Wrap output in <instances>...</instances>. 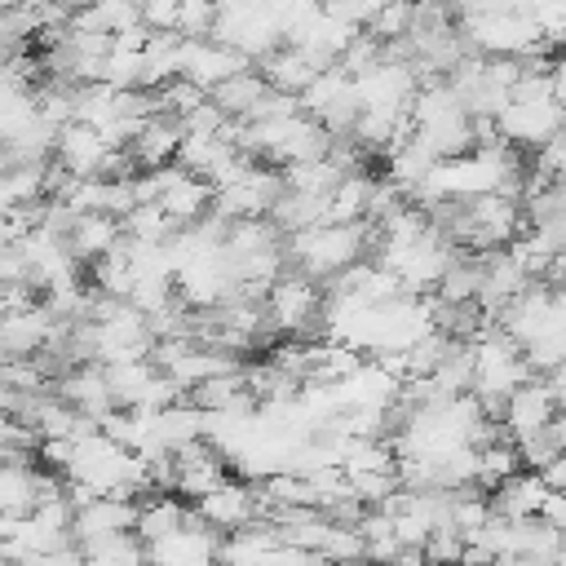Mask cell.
<instances>
[{
  "label": "cell",
  "instance_id": "cell-7",
  "mask_svg": "<svg viewBox=\"0 0 566 566\" xmlns=\"http://www.w3.org/2000/svg\"><path fill=\"white\" fill-rule=\"evenodd\" d=\"M562 119H566V106H562L557 97H513V102L495 115L500 133H504L517 150H539V146L562 128Z\"/></svg>",
  "mask_w": 566,
  "mask_h": 566
},
{
  "label": "cell",
  "instance_id": "cell-14",
  "mask_svg": "<svg viewBox=\"0 0 566 566\" xmlns=\"http://www.w3.org/2000/svg\"><path fill=\"white\" fill-rule=\"evenodd\" d=\"M53 332H57V314H53L44 301H35V305H27V310L0 314V349H4V358L40 354Z\"/></svg>",
  "mask_w": 566,
  "mask_h": 566
},
{
  "label": "cell",
  "instance_id": "cell-40",
  "mask_svg": "<svg viewBox=\"0 0 566 566\" xmlns=\"http://www.w3.org/2000/svg\"><path fill=\"white\" fill-rule=\"evenodd\" d=\"M535 168H539L544 177H566V119H562V128L535 150Z\"/></svg>",
  "mask_w": 566,
  "mask_h": 566
},
{
  "label": "cell",
  "instance_id": "cell-16",
  "mask_svg": "<svg viewBox=\"0 0 566 566\" xmlns=\"http://www.w3.org/2000/svg\"><path fill=\"white\" fill-rule=\"evenodd\" d=\"M106 155H111V142H106L102 128H93V124H84V119L62 124L57 146H53V159H57L62 168H71L75 177H102Z\"/></svg>",
  "mask_w": 566,
  "mask_h": 566
},
{
  "label": "cell",
  "instance_id": "cell-13",
  "mask_svg": "<svg viewBox=\"0 0 566 566\" xmlns=\"http://www.w3.org/2000/svg\"><path fill=\"white\" fill-rule=\"evenodd\" d=\"M243 66H252V57H243L234 44H226V40H217V35H190V40H186V71H181V75H190V80L203 84L208 93H212L217 84H226L230 75H239Z\"/></svg>",
  "mask_w": 566,
  "mask_h": 566
},
{
  "label": "cell",
  "instance_id": "cell-29",
  "mask_svg": "<svg viewBox=\"0 0 566 566\" xmlns=\"http://www.w3.org/2000/svg\"><path fill=\"white\" fill-rule=\"evenodd\" d=\"M0 199H4V208L49 199V159L9 164V168H4V177H0Z\"/></svg>",
  "mask_w": 566,
  "mask_h": 566
},
{
  "label": "cell",
  "instance_id": "cell-21",
  "mask_svg": "<svg viewBox=\"0 0 566 566\" xmlns=\"http://www.w3.org/2000/svg\"><path fill=\"white\" fill-rule=\"evenodd\" d=\"M181 137H186V124H181L177 115L155 111L128 146H133V155H137V164H142V168H159V164H172V159H177Z\"/></svg>",
  "mask_w": 566,
  "mask_h": 566
},
{
  "label": "cell",
  "instance_id": "cell-5",
  "mask_svg": "<svg viewBox=\"0 0 566 566\" xmlns=\"http://www.w3.org/2000/svg\"><path fill=\"white\" fill-rule=\"evenodd\" d=\"M301 106H305L332 137L354 133V119H358V111H363L358 84H354V75H349L340 62L323 66V71L310 80V88L301 93Z\"/></svg>",
  "mask_w": 566,
  "mask_h": 566
},
{
  "label": "cell",
  "instance_id": "cell-35",
  "mask_svg": "<svg viewBox=\"0 0 566 566\" xmlns=\"http://www.w3.org/2000/svg\"><path fill=\"white\" fill-rule=\"evenodd\" d=\"M124 234L146 239V243H168V239L177 234V221L164 212V203H137V208L124 217Z\"/></svg>",
  "mask_w": 566,
  "mask_h": 566
},
{
  "label": "cell",
  "instance_id": "cell-33",
  "mask_svg": "<svg viewBox=\"0 0 566 566\" xmlns=\"http://www.w3.org/2000/svg\"><path fill=\"white\" fill-rule=\"evenodd\" d=\"M80 553L84 562H142L146 557V539L137 531H111V535H93V539H80Z\"/></svg>",
  "mask_w": 566,
  "mask_h": 566
},
{
  "label": "cell",
  "instance_id": "cell-4",
  "mask_svg": "<svg viewBox=\"0 0 566 566\" xmlns=\"http://www.w3.org/2000/svg\"><path fill=\"white\" fill-rule=\"evenodd\" d=\"M455 22H460L464 40L486 57H500V53L522 57L535 40H544V31L535 27V18L526 9H460Z\"/></svg>",
  "mask_w": 566,
  "mask_h": 566
},
{
  "label": "cell",
  "instance_id": "cell-31",
  "mask_svg": "<svg viewBox=\"0 0 566 566\" xmlns=\"http://www.w3.org/2000/svg\"><path fill=\"white\" fill-rule=\"evenodd\" d=\"M270 217L279 221V230H283V234H296V230H305V226L327 221V195H310V190L287 186Z\"/></svg>",
  "mask_w": 566,
  "mask_h": 566
},
{
  "label": "cell",
  "instance_id": "cell-25",
  "mask_svg": "<svg viewBox=\"0 0 566 566\" xmlns=\"http://www.w3.org/2000/svg\"><path fill=\"white\" fill-rule=\"evenodd\" d=\"M119 239H124V217H115V212H80L66 243L75 248L80 261H97V256H106Z\"/></svg>",
  "mask_w": 566,
  "mask_h": 566
},
{
  "label": "cell",
  "instance_id": "cell-9",
  "mask_svg": "<svg viewBox=\"0 0 566 566\" xmlns=\"http://www.w3.org/2000/svg\"><path fill=\"white\" fill-rule=\"evenodd\" d=\"M557 411H562V402H557V394H553L548 376H531L526 385H517V389L504 398L500 420H504L509 438H513V442H522V438H531V433H544V429L553 424V416H557Z\"/></svg>",
  "mask_w": 566,
  "mask_h": 566
},
{
  "label": "cell",
  "instance_id": "cell-26",
  "mask_svg": "<svg viewBox=\"0 0 566 566\" xmlns=\"http://www.w3.org/2000/svg\"><path fill=\"white\" fill-rule=\"evenodd\" d=\"M40 504V464L35 460H4L0 469V513L22 517Z\"/></svg>",
  "mask_w": 566,
  "mask_h": 566
},
{
  "label": "cell",
  "instance_id": "cell-34",
  "mask_svg": "<svg viewBox=\"0 0 566 566\" xmlns=\"http://www.w3.org/2000/svg\"><path fill=\"white\" fill-rule=\"evenodd\" d=\"M283 172H287V186L310 190V195H332V190H336V181L345 177V168H340L332 155H318V159H296V164H287Z\"/></svg>",
  "mask_w": 566,
  "mask_h": 566
},
{
  "label": "cell",
  "instance_id": "cell-1",
  "mask_svg": "<svg viewBox=\"0 0 566 566\" xmlns=\"http://www.w3.org/2000/svg\"><path fill=\"white\" fill-rule=\"evenodd\" d=\"M376 221H318L305 226L296 234H287V261H296L305 274L314 279H332L340 270H349L354 261H363V252L376 243Z\"/></svg>",
  "mask_w": 566,
  "mask_h": 566
},
{
  "label": "cell",
  "instance_id": "cell-22",
  "mask_svg": "<svg viewBox=\"0 0 566 566\" xmlns=\"http://www.w3.org/2000/svg\"><path fill=\"white\" fill-rule=\"evenodd\" d=\"M438 159H442V155H438L420 133H411L407 142H398V146L385 155V172H389V177H394V181L416 199V190L429 181V172L438 168Z\"/></svg>",
  "mask_w": 566,
  "mask_h": 566
},
{
  "label": "cell",
  "instance_id": "cell-17",
  "mask_svg": "<svg viewBox=\"0 0 566 566\" xmlns=\"http://www.w3.org/2000/svg\"><path fill=\"white\" fill-rule=\"evenodd\" d=\"M53 389H57L71 407H80L84 416H93V420H102L111 407H119V402H115V389H111V371H106V363H97V358H88V363L71 367L66 376H57Z\"/></svg>",
  "mask_w": 566,
  "mask_h": 566
},
{
  "label": "cell",
  "instance_id": "cell-38",
  "mask_svg": "<svg viewBox=\"0 0 566 566\" xmlns=\"http://www.w3.org/2000/svg\"><path fill=\"white\" fill-rule=\"evenodd\" d=\"M531 18L562 49V35H566V0H531Z\"/></svg>",
  "mask_w": 566,
  "mask_h": 566
},
{
  "label": "cell",
  "instance_id": "cell-37",
  "mask_svg": "<svg viewBox=\"0 0 566 566\" xmlns=\"http://www.w3.org/2000/svg\"><path fill=\"white\" fill-rule=\"evenodd\" d=\"M411 22H416V0H389V4L371 18L367 31H376L380 40H402V35L411 31Z\"/></svg>",
  "mask_w": 566,
  "mask_h": 566
},
{
  "label": "cell",
  "instance_id": "cell-45",
  "mask_svg": "<svg viewBox=\"0 0 566 566\" xmlns=\"http://www.w3.org/2000/svg\"><path fill=\"white\" fill-rule=\"evenodd\" d=\"M548 376V385H553V394H557V402L566 407V363H557L553 371H544Z\"/></svg>",
  "mask_w": 566,
  "mask_h": 566
},
{
  "label": "cell",
  "instance_id": "cell-30",
  "mask_svg": "<svg viewBox=\"0 0 566 566\" xmlns=\"http://www.w3.org/2000/svg\"><path fill=\"white\" fill-rule=\"evenodd\" d=\"M371 172L358 168V172H345L336 181V190L327 195V221H363L367 208H371Z\"/></svg>",
  "mask_w": 566,
  "mask_h": 566
},
{
  "label": "cell",
  "instance_id": "cell-43",
  "mask_svg": "<svg viewBox=\"0 0 566 566\" xmlns=\"http://www.w3.org/2000/svg\"><path fill=\"white\" fill-rule=\"evenodd\" d=\"M539 473H544V482H548L553 491H566V451H557L548 464H539Z\"/></svg>",
  "mask_w": 566,
  "mask_h": 566
},
{
  "label": "cell",
  "instance_id": "cell-24",
  "mask_svg": "<svg viewBox=\"0 0 566 566\" xmlns=\"http://www.w3.org/2000/svg\"><path fill=\"white\" fill-rule=\"evenodd\" d=\"M190 522H199V509H195V504H186V500H181V491H164V495L142 500L137 535L150 544V539L172 535V531H181V526H190Z\"/></svg>",
  "mask_w": 566,
  "mask_h": 566
},
{
  "label": "cell",
  "instance_id": "cell-36",
  "mask_svg": "<svg viewBox=\"0 0 566 566\" xmlns=\"http://www.w3.org/2000/svg\"><path fill=\"white\" fill-rule=\"evenodd\" d=\"M203 97H208V88H203V84H195L190 75H172L168 84H159V88H155V106H159L164 115H177V119H186Z\"/></svg>",
  "mask_w": 566,
  "mask_h": 566
},
{
  "label": "cell",
  "instance_id": "cell-11",
  "mask_svg": "<svg viewBox=\"0 0 566 566\" xmlns=\"http://www.w3.org/2000/svg\"><path fill=\"white\" fill-rule=\"evenodd\" d=\"M195 509H199V517L208 526H217L226 535V531H239V526H248V522L261 517V491H256V482L226 478L221 486H212L208 495H199Z\"/></svg>",
  "mask_w": 566,
  "mask_h": 566
},
{
  "label": "cell",
  "instance_id": "cell-44",
  "mask_svg": "<svg viewBox=\"0 0 566 566\" xmlns=\"http://www.w3.org/2000/svg\"><path fill=\"white\" fill-rule=\"evenodd\" d=\"M548 80H553V97L566 106V49L553 57V66H548Z\"/></svg>",
  "mask_w": 566,
  "mask_h": 566
},
{
  "label": "cell",
  "instance_id": "cell-10",
  "mask_svg": "<svg viewBox=\"0 0 566 566\" xmlns=\"http://www.w3.org/2000/svg\"><path fill=\"white\" fill-rule=\"evenodd\" d=\"M522 349L535 340V336H544L553 323H562V310H557V292H548L544 283H531L526 292H517L504 310H500V318H495Z\"/></svg>",
  "mask_w": 566,
  "mask_h": 566
},
{
  "label": "cell",
  "instance_id": "cell-39",
  "mask_svg": "<svg viewBox=\"0 0 566 566\" xmlns=\"http://www.w3.org/2000/svg\"><path fill=\"white\" fill-rule=\"evenodd\" d=\"M181 124H186V133H221V128L230 124V115H226V111H221V102L208 93V97H203V102H199Z\"/></svg>",
  "mask_w": 566,
  "mask_h": 566
},
{
  "label": "cell",
  "instance_id": "cell-23",
  "mask_svg": "<svg viewBox=\"0 0 566 566\" xmlns=\"http://www.w3.org/2000/svg\"><path fill=\"white\" fill-rule=\"evenodd\" d=\"M256 66L265 71V80H270L274 88L296 93V97H301V93L310 88V80L323 71V66H318V62H314V57H310L301 44H292V40H283V44H279L274 53H265Z\"/></svg>",
  "mask_w": 566,
  "mask_h": 566
},
{
  "label": "cell",
  "instance_id": "cell-41",
  "mask_svg": "<svg viewBox=\"0 0 566 566\" xmlns=\"http://www.w3.org/2000/svg\"><path fill=\"white\" fill-rule=\"evenodd\" d=\"M332 13H340L345 22H354V27H371V18L389 4V0H323Z\"/></svg>",
  "mask_w": 566,
  "mask_h": 566
},
{
  "label": "cell",
  "instance_id": "cell-28",
  "mask_svg": "<svg viewBox=\"0 0 566 566\" xmlns=\"http://www.w3.org/2000/svg\"><path fill=\"white\" fill-rule=\"evenodd\" d=\"M186 40L190 35H181V31H150V40H146V88H159V84H168L172 75H181L186 71Z\"/></svg>",
  "mask_w": 566,
  "mask_h": 566
},
{
  "label": "cell",
  "instance_id": "cell-12",
  "mask_svg": "<svg viewBox=\"0 0 566 566\" xmlns=\"http://www.w3.org/2000/svg\"><path fill=\"white\" fill-rule=\"evenodd\" d=\"M137 517H142V500L137 495H119V491H106V495H93L84 504H75V544L80 539H93V535H111V531H137Z\"/></svg>",
  "mask_w": 566,
  "mask_h": 566
},
{
  "label": "cell",
  "instance_id": "cell-19",
  "mask_svg": "<svg viewBox=\"0 0 566 566\" xmlns=\"http://www.w3.org/2000/svg\"><path fill=\"white\" fill-rule=\"evenodd\" d=\"M358 31H363V27L345 22L340 13H332V9L323 4V13H318L310 27H301V31L292 35V44H301L318 66H332V62L345 57V49H349V40H354Z\"/></svg>",
  "mask_w": 566,
  "mask_h": 566
},
{
  "label": "cell",
  "instance_id": "cell-15",
  "mask_svg": "<svg viewBox=\"0 0 566 566\" xmlns=\"http://www.w3.org/2000/svg\"><path fill=\"white\" fill-rule=\"evenodd\" d=\"M226 451L203 433V438H195V442H186L181 451H177V491L181 495H190V500H199V495H208L212 486H221L230 473H226Z\"/></svg>",
  "mask_w": 566,
  "mask_h": 566
},
{
  "label": "cell",
  "instance_id": "cell-8",
  "mask_svg": "<svg viewBox=\"0 0 566 566\" xmlns=\"http://www.w3.org/2000/svg\"><path fill=\"white\" fill-rule=\"evenodd\" d=\"M354 84H358L363 111H411V97L420 88V75H416L411 62L385 53V62H376L371 71H358Z\"/></svg>",
  "mask_w": 566,
  "mask_h": 566
},
{
  "label": "cell",
  "instance_id": "cell-20",
  "mask_svg": "<svg viewBox=\"0 0 566 566\" xmlns=\"http://www.w3.org/2000/svg\"><path fill=\"white\" fill-rule=\"evenodd\" d=\"M548 482H544V473L539 469H517V473H509L495 491H491V504H495V513H504V517H535L539 509H544V500H548Z\"/></svg>",
  "mask_w": 566,
  "mask_h": 566
},
{
  "label": "cell",
  "instance_id": "cell-27",
  "mask_svg": "<svg viewBox=\"0 0 566 566\" xmlns=\"http://www.w3.org/2000/svg\"><path fill=\"white\" fill-rule=\"evenodd\" d=\"M274 84L265 80V71L261 66H243L239 75H230L226 84H217L212 88V97L221 102V111L226 115H234V119H252V111L265 102V93H270Z\"/></svg>",
  "mask_w": 566,
  "mask_h": 566
},
{
  "label": "cell",
  "instance_id": "cell-18",
  "mask_svg": "<svg viewBox=\"0 0 566 566\" xmlns=\"http://www.w3.org/2000/svg\"><path fill=\"white\" fill-rule=\"evenodd\" d=\"M217 553H221V531L208 526L203 517L146 544V557L150 562H168V566H199V562H212Z\"/></svg>",
  "mask_w": 566,
  "mask_h": 566
},
{
  "label": "cell",
  "instance_id": "cell-3",
  "mask_svg": "<svg viewBox=\"0 0 566 566\" xmlns=\"http://www.w3.org/2000/svg\"><path fill=\"white\" fill-rule=\"evenodd\" d=\"M318 279L305 274L301 265L287 274H279L265 292V314H270V327L283 332V336H323V301H327V287H314Z\"/></svg>",
  "mask_w": 566,
  "mask_h": 566
},
{
  "label": "cell",
  "instance_id": "cell-2",
  "mask_svg": "<svg viewBox=\"0 0 566 566\" xmlns=\"http://www.w3.org/2000/svg\"><path fill=\"white\" fill-rule=\"evenodd\" d=\"M531 376H539V371L531 367L526 349H522L500 323L473 340V394H478L495 416L504 411V398H509L517 385H526Z\"/></svg>",
  "mask_w": 566,
  "mask_h": 566
},
{
  "label": "cell",
  "instance_id": "cell-32",
  "mask_svg": "<svg viewBox=\"0 0 566 566\" xmlns=\"http://www.w3.org/2000/svg\"><path fill=\"white\" fill-rule=\"evenodd\" d=\"M517 469H526V460H522V447L513 438H495V442L478 447V486L482 491H495Z\"/></svg>",
  "mask_w": 566,
  "mask_h": 566
},
{
  "label": "cell",
  "instance_id": "cell-42",
  "mask_svg": "<svg viewBox=\"0 0 566 566\" xmlns=\"http://www.w3.org/2000/svg\"><path fill=\"white\" fill-rule=\"evenodd\" d=\"M562 535H566V491H548V500H544V509H539Z\"/></svg>",
  "mask_w": 566,
  "mask_h": 566
},
{
  "label": "cell",
  "instance_id": "cell-6",
  "mask_svg": "<svg viewBox=\"0 0 566 566\" xmlns=\"http://www.w3.org/2000/svg\"><path fill=\"white\" fill-rule=\"evenodd\" d=\"M287 190V172L279 164H261L252 168L248 177L230 181V186H217V199H212V212H221L226 221H239V217H270L274 203L283 199Z\"/></svg>",
  "mask_w": 566,
  "mask_h": 566
}]
</instances>
